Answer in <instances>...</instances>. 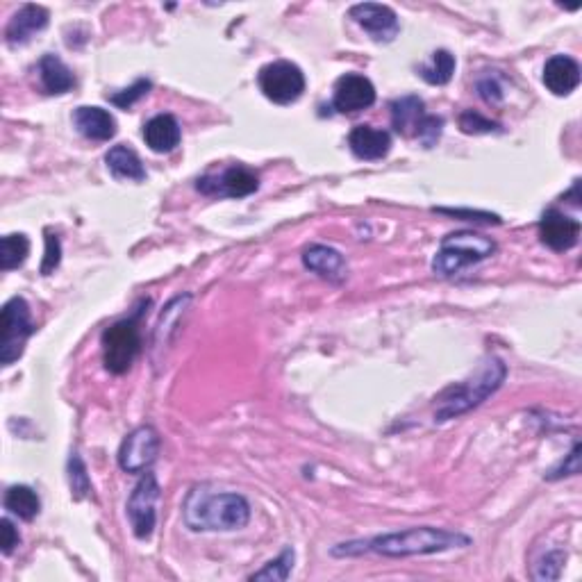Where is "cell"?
<instances>
[{
	"label": "cell",
	"instance_id": "obj_1",
	"mask_svg": "<svg viewBox=\"0 0 582 582\" xmlns=\"http://www.w3.org/2000/svg\"><path fill=\"white\" fill-rule=\"evenodd\" d=\"M471 544V537L462 535V532L419 526L407 528L398 532H387V535H378L367 542H351L339 544L332 548V555H360V553H376L385 557H412V555H435L446 553L453 548H464Z\"/></svg>",
	"mask_w": 582,
	"mask_h": 582
},
{
	"label": "cell",
	"instance_id": "obj_2",
	"mask_svg": "<svg viewBox=\"0 0 582 582\" xmlns=\"http://www.w3.org/2000/svg\"><path fill=\"white\" fill-rule=\"evenodd\" d=\"M251 503L237 492H212L210 487H194L182 505V517L194 532H232L248 526Z\"/></svg>",
	"mask_w": 582,
	"mask_h": 582
},
{
	"label": "cell",
	"instance_id": "obj_3",
	"mask_svg": "<svg viewBox=\"0 0 582 582\" xmlns=\"http://www.w3.org/2000/svg\"><path fill=\"white\" fill-rule=\"evenodd\" d=\"M505 378L507 367L501 357H485L471 378L460 382V385H453L442 394L435 407V423L453 421L462 417V414L476 410L478 405L485 403L489 396H494L501 389Z\"/></svg>",
	"mask_w": 582,
	"mask_h": 582
},
{
	"label": "cell",
	"instance_id": "obj_4",
	"mask_svg": "<svg viewBox=\"0 0 582 582\" xmlns=\"http://www.w3.org/2000/svg\"><path fill=\"white\" fill-rule=\"evenodd\" d=\"M494 253H496L494 239L473 230L453 232V235L442 239V246H439L435 260H432V271L444 278L455 276V273L487 260V257H492Z\"/></svg>",
	"mask_w": 582,
	"mask_h": 582
},
{
	"label": "cell",
	"instance_id": "obj_5",
	"mask_svg": "<svg viewBox=\"0 0 582 582\" xmlns=\"http://www.w3.org/2000/svg\"><path fill=\"white\" fill-rule=\"evenodd\" d=\"M392 126L403 137L417 139L423 148L437 146L444 132V119L426 112V103L419 96H401L389 105Z\"/></svg>",
	"mask_w": 582,
	"mask_h": 582
},
{
	"label": "cell",
	"instance_id": "obj_6",
	"mask_svg": "<svg viewBox=\"0 0 582 582\" xmlns=\"http://www.w3.org/2000/svg\"><path fill=\"white\" fill-rule=\"evenodd\" d=\"M141 310H137L132 317L116 321L114 326L103 332V362L105 369L121 376V373L130 371L132 364L141 353V328H139Z\"/></svg>",
	"mask_w": 582,
	"mask_h": 582
},
{
	"label": "cell",
	"instance_id": "obj_7",
	"mask_svg": "<svg viewBox=\"0 0 582 582\" xmlns=\"http://www.w3.org/2000/svg\"><path fill=\"white\" fill-rule=\"evenodd\" d=\"M35 321L26 298L14 296L3 305V339H0V364L12 367L26 351V342L35 335Z\"/></svg>",
	"mask_w": 582,
	"mask_h": 582
},
{
	"label": "cell",
	"instance_id": "obj_8",
	"mask_svg": "<svg viewBox=\"0 0 582 582\" xmlns=\"http://www.w3.org/2000/svg\"><path fill=\"white\" fill-rule=\"evenodd\" d=\"M257 82H260L262 94L276 105L296 103L305 91V76L301 66L287 60L262 66Z\"/></svg>",
	"mask_w": 582,
	"mask_h": 582
},
{
	"label": "cell",
	"instance_id": "obj_9",
	"mask_svg": "<svg viewBox=\"0 0 582 582\" xmlns=\"http://www.w3.org/2000/svg\"><path fill=\"white\" fill-rule=\"evenodd\" d=\"M160 482L153 476V473L146 471V476H141V480L132 489V494L126 503V514L132 526L135 537L146 542V539L153 537L155 526H157V501H160Z\"/></svg>",
	"mask_w": 582,
	"mask_h": 582
},
{
	"label": "cell",
	"instance_id": "obj_10",
	"mask_svg": "<svg viewBox=\"0 0 582 582\" xmlns=\"http://www.w3.org/2000/svg\"><path fill=\"white\" fill-rule=\"evenodd\" d=\"M196 189L212 198H246L260 189V176L244 164H232L219 173H205L196 180Z\"/></svg>",
	"mask_w": 582,
	"mask_h": 582
},
{
	"label": "cell",
	"instance_id": "obj_11",
	"mask_svg": "<svg viewBox=\"0 0 582 582\" xmlns=\"http://www.w3.org/2000/svg\"><path fill=\"white\" fill-rule=\"evenodd\" d=\"M160 432L153 426H139L123 439L119 448V467L128 473H144L160 455Z\"/></svg>",
	"mask_w": 582,
	"mask_h": 582
},
{
	"label": "cell",
	"instance_id": "obj_12",
	"mask_svg": "<svg viewBox=\"0 0 582 582\" xmlns=\"http://www.w3.org/2000/svg\"><path fill=\"white\" fill-rule=\"evenodd\" d=\"M348 16L378 44H392L398 32H401L398 14L389 5L360 3L348 10Z\"/></svg>",
	"mask_w": 582,
	"mask_h": 582
},
{
	"label": "cell",
	"instance_id": "obj_13",
	"mask_svg": "<svg viewBox=\"0 0 582 582\" xmlns=\"http://www.w3.org/2000/svg\"><path fill=\"white\" fill-rule=\"evenodd\" d=\"M376 103V87L367 76L360 73H346L335 82L332 107L339 114H357L369 110Z\"/></svg>",
	"mask_w": 582,
	"mask_h": 582
},
{
	"label": "cell",
	"instance_id": "obj_14",
	"mask_svg": "<svg viewBox=\"0 0 582 582\" xmlns=\"http://www.w3.org/2000/svg\"><path fill=\"white\" fill-rule=\"evenodd\" d=\"M539 239L555 253L571 251L580 241V221L560 210H546L539 221Z\"/></svg>",
	"mask_w": 582,
	"mask_h": 582
},
{
	"label": "cell",
	"instance_id": "obj_15",
	"mask_svg": "<svg viewBox=\"0 0 582 582\" xmlns=\"http://www.w3.org/2000/svg\"><path fill=\"white\" fill-rule=\"evenodd\" d=\"M48 21H51V14H48L46 7L23 5L5 28L7 46L10 48L26 46L28 41H32V37H37L39 32H44L48 28Z\"/></svg>",
	"mask_w": 582,
	"mask_h": 582
},
{
	"label": "cell",
	"instance_id": "obj_16",
	"mask_svg": "<svg viewBox=\"0 0 582 582\" xmlns=\"http://www.w3.org/2000/svg\"><path fill=\"white\" fill-rule=\"evenodd\" d=\"M348 146L357 160L376 162L392 151V135L373 126H355L348 135Z\"/></svg>",
	"mask_w": 582,
	"mask_h": 582
},
{
	"label": "cell",
	"instance_id": "obj_17",
	"mask_svg": "<svg viewBox=\"0 0 582 582\" xmlns=\"http://www.w3.org/2000/svg\"><path fill=\"white\" fill-rule=\"evenodd\" d=\"M544 85L555 96H569L580 85V64L569 55H553L544 64Z\"/></svg>",
	"mask_w": 582,
	"mask_h": 582
},
{
	"label": "cell",
	"instance_id": "obj_18",
	"mask_svg": "<svg viewBox=\"0 0 582 582\" xmlns=\"http://www.w3.org/2000/svg\"><path fill=\"white\" fill-rule=\"evenodd\" d=\"M303 266L307 271H314L317 276L330 282H342L346 278V260L344 255L332 246L312 244L303 251Z\"/></svg>",
	"mask_w": 582,
	"mask_h": 582
},
{
	"label": "cell",
	"instance_id": "obj_19",
	"mask_svg": "<svg viewBox=\"0 0 582 582\" xmlns=\"http://www.w3.org/2000/svg\"><path fill=\"white\" fill-rule=\"evenodd\" d=\"M73 126L85 139L91 141H110L116 135V119L96 105H82L73 112Z\"/></svg>",
	"mask_w": 582,
	"mask_h": 582
},
{
	"label": "cell",
	"instance_id": "obj_20",
	"mask_svg": "<svg viewBox=\"0 0 582 582\" xmlns=\"http://www.w3.org/2000/svg\"><path fill=\"white\" fill-rule=\"evenodd\" d=\"M182 139V128L173 114H157L144 126V141L153 153L166 155L176 151Z\"/></svg>",
	"mask_w": 582,
	"mask_h": 582
},
{
	"label": "cell",
	"instance_id": "obj_21",
	"mask_svg": "<svg viewBox=\"0 0 582 582\" xmlns=\"http://www.w3.org/2000/svg\"><path fill=\"white\" fill-rule=\"evenodd\" d=\"M189 303H191V294H182V296L173 298V301H169V305L164 307V312L160 314V321H157L155 337H153V351L155 353L164 351V348L169 346L173 339H176L178 330H180V321H182V317H185Z\"/></svg>",
	"mask_w": 582,
	"mask_h": 582
},
{
	"label": "cell",
	"instance_id": "obj_22",
	"mask_svg": "<svg viewBox=\"0 0 582 582\" xmlns=\"http://www.w3.org/2000/svg\"><path fill=\"white\" fill-rule=\"evenodd\" d=\"M39 80L46 94L60 96L76 87V76L57 55H44L39 60Z\"/></svg>",
	"mask_w": 582,
	"mask_h": 582
},
{
	"label": "cell",
	"instance_id": "obj_23",
	"mask_svg": "<svg viewBox=\"0 0 582 582\" xmlns=\"http://www.w3.org/2000/svg\"><path fill=\"white\" fill-rule=\"evenodd\" d=\"M105 164L116 180H132V182L146 180L144 164H141L139 155L126 144L112 146L105 155Z\"/></svg>",
	"mask_w": 582,
	"mask_h": 582
},
{
	"label": "cell",
	"instance_id": "obj_24",
	"mask_svg": "<svg viewBox=\"0 0 582 582\" xmlns=\"http://www.w3.org/2000/svg\"><path fill=\"white\" fill-rule=\"evenodd\" d=\"M3 505L7 512L23 521H32L41 510V501L37 492L28 485H12L10 489H7Z\"/></svg>",
	"mask_w": 582,
	"mask_h": 582
},
{
	"label": "cell",
	"instance_id": "obj_25",
	"mask_svg": "<svg viewBox=\"0 0 582 582\" xmlns=\"http://www.w3.org/2000/svg\"><path fill=\"white\" fill-rule=\"evenodd\" d=\"M30 255V239L23 232H12L0 241V269L12 271L23 266Z\"/></svg>",
	"mask_w": 582,
	"mask_h": 582
},
{
	"label": "cell",
	"instance_id": "obj_26",
	"mask_svg": "<svg viewBox=\"0 0 582 582\" xmlns=\"http://www.w3.org/2000/svg\"><path fill=\"white\" fill-rule=\"evenodd\" d=\"M455 73V55L451 51H435L432 53L430 64L421 66L419 76L428 82L432 87H444L451 82Z\"/></svg>",
	"mask_w": 582,
	"mask_h": 582
},
{
	"label": "cell",
	"instance_id": "obj_27",
	"mask_svg": "<svg viewBox=\"0 0 582 582\" xmlns=\"http://www.w3.org/2000/svg\"><path fill=\"white\" fill-rule=\"evenodd\" d=\"M296 553L294 548H285L276 560L266 562L260 571H255L248 580H269V582H285L291 576V569H294Z\"/></svg>",
	"mask_w": 582,
	"mask_h": 582
},
{
	"label": "cell",
	"instance_id": "obj_28",
	"mask_svg": "<svg viewBox=\"0 0 582 582\" xmlns=\"http://www.w3.org/2000/svg\"><path fill=\"white\" fill-rule=\"evenodd\" d=\"M69 487H71V496L76 498V501H82V498L89 496L91 492L89 473L78 453H73L69 457Z\"/></svg>",
	"mask_w": 582,
	"mask_h": 582
},
{
	"label": "cell",
	"instance_id": "obj_29",
	"mask_svg": "<svg viewBox=\"0 0 582 582\" xmlns=\"http://www.w3.org/2000/svg\"><path fill=\"white\" fill-rule=\"evenodd\" d=\"M457 123H460V130L464 135H492V132H501V123L487 119V116L473 110L462 112Z\"/></svg>",
	"mask_w": 582,
	"mask_h": 582
},
{
	"label": "cell",
	"instance_id": "obj_30",
	"mask_svg": "<svg viewBox=\"0 0 582 582\" xmlns=\"http://www.w3.org/2000/svg\"><path fill=\"white\" fill-rule=\"evenodd\" d=\"M151 89H153V82L151 80H148V78H139L132 87L123 89V91H116V94L107 96V98H110L112 105L121 107V110H128V107H132L137 101H141V98H144Z\"/></svg>",
	"mask_w": 582,
	"mask_h": 582
},
{
	"label": "cell",
	"instance_id": "obj_31",
	"mask_svg": "<svg viewBox=\"0 0 582 582\" xmlns=\"http://www.w3.org/2000/svg\"><path fill=\"white\" fill-rule=\"evenodd\" d=\"M564 560H567V555H564L562 551L546 553L544 560L537 564L539 569L535 571V580H557V578H560Z\"/></svg>",
	"mask_w": 582,
	"mask_h": 582
},
{
	"label": "cell",
	"instance_id": "obj_32",
	"mask_svg": "<svg viewBox=\"0 0 582 582\" xmlns=\"http://www.w3.org/2000/svg\"><path fill=\"white\" fill-rule=\"evenodd\" d=\"M60 262H62L60 237L46 232V255H44V262H41V276H51L57 266H60Z\"/></svg>",
	"mask_w": 582,
	"mask_h": 582
},
{
	"label": "cell",
	"instance_id": "obj_33",
	"mask_svg": "<svg viewBox=\"0 0 582 582\" xmlns=\"http://www.w3.org/2000/svg\"><path fill=\"white\" fill-rule=\"evenodd\" d=\"M435 212L455 216V219L462 221H473V223H501V216L492 212H480V210H451V207H435Z\"/></svg>",
	"mask_w": 582,
	"mask_h": 582
},
{
	"label": "cell",
	"instance_id": "obj_34",
	"mask_svg": "<svg viewBox=\"0 0 582 582\" xmlns=\"http://www.w3.org/2000/svg\"><path fill=\"white\" fill-rule=\"evenodd\" d=\"M580 473V444L576 442L573 444V451L567 455V460H564L560 467L553 469L551 473H546L548 480H560L564 476H578Z\"/></svg>",
	"mask_w": 582,
	"mask_h": 582
},
{
	"label": "cell",
	"instance_id": "obj_35",
	"mask_svg": "<svg viewBox=\"0 0 582 582\" xmlns=\"http://www.w3.org/2000/svg\"><path fill=\"white\" fill-rule=\"evenodd\" d=\"M478 94L487 105H501L503 103V87L498 85L496 78L485 76L478 80Z\"/></svg>",
	"mask_w": 582,
	"mask_h": 582
},
{
	"label": "cell",
	"instance_id": "obj_36",
	"mask_svg": "<svg viewBox=\"0 0 582 582\" xmlns=\"http://www.w3.org/2000/svg\"><path fill=\"white\" fill-rule=\"evenodd\" d=\"M0 526H3V555H12L14 548L21 544L19 530L14 528V523L10 519L0 521Z\"/></svg>",
	"mask_w": 582,
	"mask_h": 582
}]
</instances>
